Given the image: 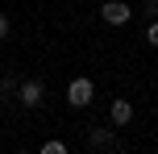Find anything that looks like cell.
I'll return each mask as SVG.
<instances>
[{"label":"cell","mask_w":158,"mask_h":154,"mask_svg":"<svg viewBox=\"0 0 158 154\" xmlns=\"http://www.w3.org/2000/svg\"><path fill=\"white\" fill-rule=\"evenodd\" d=\"M92 96H96V83L87 79V75H79V79L67 83V104H71V108H87Z\"/></svg>","instance_id":"cell-1"},{"label":"cell","mask_w":158,"mask_h":154,"mask_svg":"<svg viewBox=\"0 0 158 154\" xmlns=\"http://www.w3.org/2000/svg\"><path fill=\"white\" fill-rule=\"evenodd\" d=\"M129 17H133V8H129L125 0H104L100 4V21L104 25H125Z\"/></svg>","instance_id":"cell-2"},{"label":"cell","mask_w":158,"mask_h":154,"mask_svg":"<svg viewBox=\"0 0 158 154\" xmlns=\"http://www.w3.org/2000/svg\"><path fill=\"white\" fill-rule=\"evenodd\" d=\"M42 96H46V88H42L38 79H29V83H17V100H21L25 108H38V104H42Z\"/></svg>","instance_id":"cell-3"},{"label":"cell","mask_w":158,"mask_h":154,"mask_svg":"<svg viewBox=\"0 0 158 154\" xmlns=\"http://www.w3.org/2000/svg\"><path fill=\"white\" fill-rule=\"evenodd\" d=\"M87 146H92V150H121V142L112 138L108 129H92V133H87Z\"/></svg>","instance_id":"cell-4"},{"label":"cell","mask_w":158,"mask_h":154,"mask_svg":"<svg viewBox=\"0 0 158 154\" xmlns=\"http://www.w3.org/2000/svg\"><path fill=\"white\" fill-rule=\"evenodd\" d=\"M108 117H112V125H129L133 121V104H129V100H112Z\"/></svg>","instance_id":"cell-5"},{"label":"cell","mask_w":158,"mask_h":154,"mask_svg":"<svg viewBox=\"0 0 158 154\" xmlns=\"http://www.w3.org/2000/svg\"><path fill=\"white\" fill-rule=\"evenodd\" d=\"M8 96H17V79H13V75L0 79V100H8Z\"/></svg>","instance_id":"cell-6"},{"label":"cell","mask_w":158,"mask_h":154,"mask_svg":"<svg viewBox=\"0 0 158 154\" xmlns=\"http://www.w3.org/2000/svg\"><path fill=\"white\" fill-rule=\"evenodd\" d=\"M67 142H42V154H63Z\"/></svg>","instance_id":"cell-7"},{"label":"cell","mask_w":158,"mask_h":154,"mask_svg":"<svg viewBox=\"0 0 158 154\" xmlns=\"http://www.w3.org/2000/svg\"><path fill=\"white\" fill-rule=\"evenodd\" d=\"M146 42L158 50V21H150V25H146Z\"/></svg>","instance_id":"cell-8"},{"label":"cell","mask_w":158,"mask_h":154,"mask_svg":"<svg viewBox=\"0 0 158 154\" xmlns=\"http://www.w3.org/2000/svg\"><path fill=\"white\" fill-rule=\"evenodd\" d=\"M146 17H150V21H158V0H146Z\"/></svg>","instance_id":"cell-9"},{"label":"cell","mask_w":158,"mask_h":154,"mask_svg":"<svg viewBox=\"0 0 158 154\" xmlns=\"http://www.w3.org/2000/svg\"><path fill=\"white\" fill-rule=\"evenodd\" d=\"M4 38H8V17L0 13V42H4Z\"/></svg>","instance_id":"cell-10"}]
</instances>
